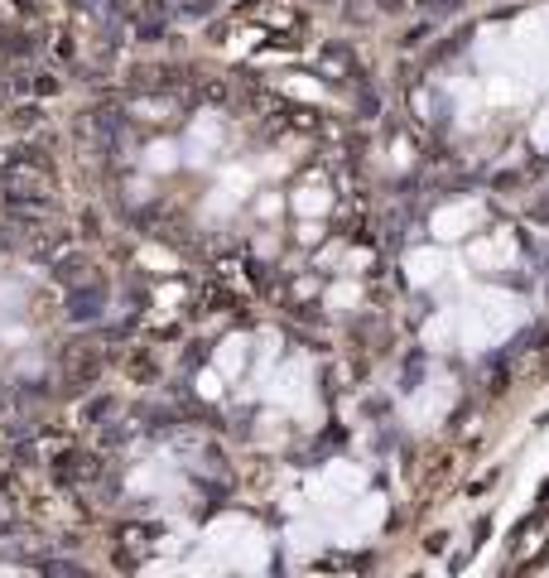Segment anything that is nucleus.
I'll return each mask as SVG.
<instances>
[{
    "label": "nucleus",
    "instance_id": "obj_1",
    "mask_svg": "<svg viewBox=\"0 0 549 578\" xmlns=\"http://www.w3.org/2000/svg\"><path fill=\"white\" fill-rule=\"evenodd\" d=\"M102 299H106L102 280L92 285V294H88V289H78V294H72V319H96V313H102Z\"/></svg>",
    "mask_w": 549,
    "mask_h": 578
},
{
    "label": "nucleus",
    "instance_id": "obj_2",
    "mask_svg": "<svg viewBox=\"0 0 549 578\" xmlns=\"http://www.w3.org/2000/svg\"><path fill=\"white\" fill-rule=\"evenodd\" d=\"M68 377L72 381H92L96 377V352H82V347H72V352H68Z\"/></svg>",
    "mask_w": 549,
    "mask_h": 578
}]
</instances>
